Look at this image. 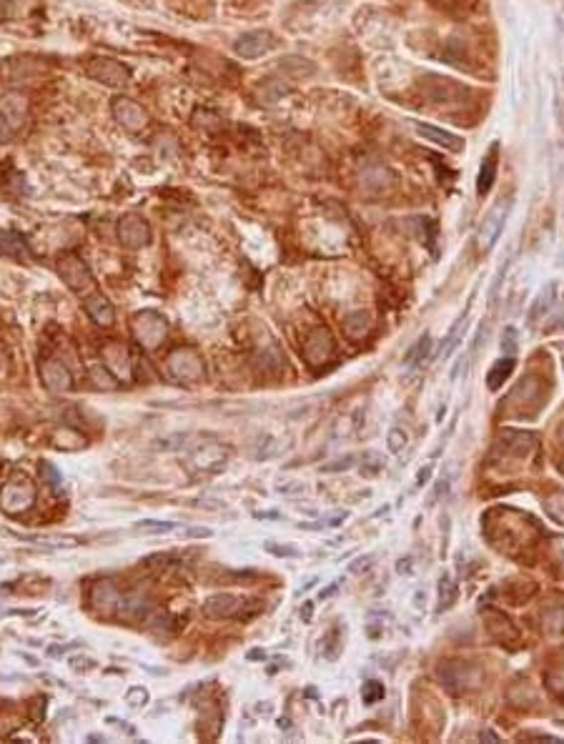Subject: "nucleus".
Here are the masks:
<instances>
[{"mask_svg": "<svg viewBox=\"0 0 564 744\" xmlns=\"http://www.w3.org/2000/svg\"><path fill=\"white\" fill-rule=\"evenodd\" d=\"M419 90L434 106H464L474 95L471 86H464L454 78H444L437 73H426L419 81Z\"/></svg>", "mask_w": 564, "mask_h": 744, "instance_id": "f257e3e1", "label": "nucleus"}, {"mask_svg": "<svg viewBox=\"0 0 564 744\" xmlns=\"http://www.w3.org/2000/svg\"><path fill=\"white\" fill-rule=\"evenodd\" d=\"M36 494L38 489L36 484H33V479L28 474H23V471H18L0 489V509L5 511L8 517H21L23 511H28L36 504Z\"/></svg>", "mask_w": 564, "mask_h": 744, "instance_id": "f03ea898", "label": "nucleus"}, {"mask_svg": "<svg viewBox=\"0 0 564 744\" xmlns=\"http://www.w3.org/2000/svg\"><path fill=\"white\" fill-rule=\"evenodd\" d=\"M228 456H231V449L223 444L196 446V449L188 454V459H186V469H188V474L196 476V479H201V476H204V479L206 476H216L226 469Z\"/></svg>", "mask_w": 564, "mask_h": 744, "instance_id": "7ed1b4c3", "label": "nucleus"}, {"mask_svg": "<svg viewBox=\"0 0 564 744\" xmlns=\"http://www.w3.org/2000/svg\"><path fill=\"white\" fill-rule=\"evenodd\" d=\"M166 369L176 381H188V384H196L206 376V364L201 354L191 346H178L169 354L166 358Z\"/></svg>", "mask_w": 564, "mask_h": 744, "instance_id": "20e7f679", "label": "nucleus"}, {"mask_svg": "<svg viewBox=\"0 0 564 744\" xmlns=\"http://www.w3.org/2000/svg\"><path fill=\"white\" fill-rule=\"evenodd\" d=\"M86 75L106 88H123L131 81V68L108 55H93L86 63Z\"/></svg>", "mask_w": 564, "mask_h": 744, "instance_id": "39448f33", "label": "nucleus"}, {"mask_svg": "<svg viewBox=\"0 0 564 744\" xmlns=\"http://www.w3.org/2000/svg\"><path fill=\"white\" fill-rule=\"evenodd\" d=\"M166 334H169V323L158 311H140L133 319V336L146 351L158 349Z\"/></svg>", "mask_w": 564, "mask_h": 744, "instance_id": "423d86ee", "label": "nucleus"}, {"mask_svg": "<svg viewBox=\"0 0 564 744\" xmlns=\"http://www.w3.org/2000/svg\"><path fill=\"white\" fill-rule=\"evenodd\" d=\"M58 273L66 281V286L75 293H88L93 288V273H90L88 263L83 261L78 253H63L58 258Z\"/></svg>", "mask_w": 564, "mask_h": 744, "instance_id": "0eeeda50", "label": "nucleus"}, {"mask_svg": "<svg viewBox=\"0 0 564 744\" xmlns=\"http://www.w3.org/2000/svg\"><path fill=\"white\" fill-rule=\"evenodd\" d=\"M509 208H512V201H509V198H502V201H497V203L487 211L482 226H479V234H476V241H479V248H482V251H491L494 243L499 241V236H502V231H504V226H506Z\"/></svg>", "mask_w": 564, "mask_h": 744, "instance_id": "6e6552de", "label": "nucleus"}, {"mask_svg": "<svg viewBox=\"0 0 564 744\" xmlns=\"http://www.w3.org/2000/svg\"><path fill=\"white\" fill-rule=\"evenodd\" d=\"M336 354V341L326 326H316L311 334L306 336V343H304V358H306L308 366H323L329 364L331 358Z\"/></svg>", "mask_w": 564, "mask_h": 744, "instance_id": "1a4fd4ad", "label": "nucleus"}, {"mask_svg": "<svg viewBox=\"0 0 564 744\" xmlns=\"http://www.w3.org/2000/svg\"><path fill=\"white\" fill-rule=\"evenodd\" d=\"M276 45H279V40H276V36H273L271 30L258 28V30H249V33H243V36L236 38L234 53L238 58L251 60V58H261L266 53H271Z\"/></svg>", "mask_w": 564, "mask_h": 744, "instance_id": "9d476101", "label": "nucleus"}, {"mask_svg": "<svg viewBox=\"0 0 564 744\" xmlns=\"http://www.w3.org/2000/svg\"><path fill=\"white\" fill-rule=\"evenodd\" d=\"M151 226L148 221L138 213H125L123 219L118 221V241L123 243L125 248L131 251H138V248L148 246L151 243Z\"/></svg>", "mask_w": 564, "mask_h": 744, "instance_id": "9b49d317", "label": "nucleus"}, {"mask_svg": "<svg viewBox=\"0 0 564 744\" xmlns=\"http://www.w3.org/2000/svg\"><path fill=\"white\" fill-rule=\"evenodd\" d=\"M110 113H113V118L123 125L125 131H131V133L143 131L148 125V113L140 108L133 98H125V95L113 98V103H110Z\"/></svg>", "mask_w": 564, "mask_h": 744, "instance_id": "f8f14e48", "label": "nucleus"}, {"mask_svg": "<svg viewBox=\"0 0 564 744\" xmlns=\"http://www.w3.org/2000/svg\"><path fill=\"white\" fill-rule=\"evenodd\" d=\"M118 599H121V591H118L116 584L108 582V579H103V582H95L93 586H90V591H88L90 606H93V609H95L98 614H103V617H110V614H116Z\"/></svg>", "mask_w": 564, "mask_h": 744, "instance_id": "ddd939ff", "label": "nucleus"}, {"mask_svg": "<svg viewBox=\"0 0 564 744\" xmlns=\"http://www.w3.org/2000/svg\"><path fill=\"white\" fill-rule=\"evenodd\" d=\"M151 612H154V604H151L146 594H140V591H125V594H121V599H118L116 614L118 617H123V619L146 621L148 617H151Z\"/></svg>", "mask_w": 564, "mask_h": 744, "instance_id": "4468645a", "label": "nucleus"}, {"mask_svg": "<svg viewBox=\"0 0 564 744\" xmlns=\"http://www.w3.org/2000/svg\"><path fill=\"white\" fill-rule=\"evenodd\" d=\"M40 376H43L45 388H51L53 394H63L73 388V376L68 371L66 364H60L58 358H45L40 364Z\"/></svg>", "mask_w": 564, "mask_h": 744, "instance_id": "2eb2a0df", "label": "nucleus"}, {"mask_svg": "<svg viewBox=\"0 0 564 744\" xmlns=\"http://www.w3.org/2000/svg\"><path fill=\"white\" fill-rule=\"evenodd\" d=\"M241 606H243V602L238 597L221 591V594H213V597L206 599L204 614L206 617H211V619H231V617L238 614Z\"/></svg>", "mask_w": 564, "mask_h": 744, "instance_id": "dca6fc26", "label": "nucleus"}, {"mask_svg": "<svg viewBox=\"0 0 564 744\" xmlns=\"http://www.w3.org/2000/svg\"><path fill=\"white\" fill-rule=\"evenodd\" d=\"M83 308H86V314H88L90 319L98 323V326H103V329L113 326V321H116V308H113V303H110V301L98 291L86 293V299H83Z\"/></svg>", "mask_w": 564, "mask_h": 744, "instance_id": "f3484780", "label": "nucleus"}, {"mask_svg": "<svg viewBox=\"0 0 564 744\" xmlns=\"http://www.w3.org/2000/svg\"><path fill=\"white\" fill-rule=\"evenodd\" d=\"M497 168H499V143H491V148L482 158L479 175H476V196L479 198H484L491 190V186L497 181Z\"/></svg>", "mask_w": 564, "mask_h": 744, "instance_id": "a211bd4d", "label": "nucleus"}, {"mask_svg": "<svg viewBox=\"0 0 564 744\" xmlns=\"http://www.w3.org/2000/svg\"><path fill=\"white\" fill-rule=\"evenodd\" d=\"M414 131H417L424 140H432V143L447 148L452 153H462L464 151V140L459 138V136H454V133L444 131V128H437V125H429V123H419L417 121V123H414Z\"/></svg>", "mask_w": 564, "mask_h": 744, "instance_id": "6ab92c4d", "label": "nucleus"}, {"mask_svg": "<svg viewBox=\"0 0 564 744\" xmlns=\"http://www.w3.org/2000/svg\"><path fill=\"white\" fill-rule=\"evenodd\" d=\"M0 253L8 256V258L28 261V258H30L28 241L23 238V234H18V231H13V228H5V231H0Z\"/></svg>", "mask_w": 564, "mask_h": 744, "instance_id": "aec40b11", "label": "nucleus"}, {"mask_svg": "<svg viewBox=\"0 0 564 744\" xmlns=\"http://www.w3.org/2000/svg\"><path fill=\"white\" fill-rule=\"evenodd\" d=\"M469 308H471V301L467 303L464 314L454 321V326L449 329V334L444 336V343H441V349H439V356H441V358H449V356H452V354H454L456 349H459V343L464 341V331H467V319H469Z\"/></svg>", "mask_w": 564, "mask_h": 744, "instance_id": "412c9836", "label": "nucleus"}, {"mask_svg": "<svg viewBox=\"0 0 564 744\" xmlns=\"http://www.w3.org/2000/svg\"><path fill=\"white\" fill-rule=\"evenodd\" d=\"M371 326H374V321H371V316L367 311H354V314H349L344 319V334L352 341H361L364 336H369Z\"/></svg>", "mask_w": 564, "mask_h": 744, "instance_id": "4be33fe9", "label": "nucleus"}, {"mask_svg": "<svg viewBox=\"0 0 564 744\" xmlns=\"http://www.w3.org/2000/svg\"><path fill=\"white\" fill-rule=\"evenodd\" d=\"M554 299H557V284L552 281V284H547L539 291V296H537L532 308H529V323H537L544 314H550V308L554 306Z\"/></svg>", "mask_w": 564, "mask_h": 744, "instance_id": "5701e85b", "label": "nucleus"}, {"mask_svg": "<svg viewBox=\"0 0 564 744\" xmlns=\"http://www.w3.org/2000/svg\"><path fill=\"white\" fill-rule=\"evenodd\" d=\"M514 366H517L514 356L499 358L497 364H494V366L489 369V373H487V386H489L491 391H499V388H502V384H504V381L509 379V376H512Z\"/></svg>", "mask_w": 564, "mask_h": 744, "instance_id": "b1692460", "label": "nucleus"}, {"mask_svg": "<svg viewBox=\"0 0 564 744\" xmlns=\"http://www.w3.org/2000/svg\"><path fill=\"white\" fill-rule=\"evenodd\" d=\"M432 349H434L432 334H424L417 343H414V346H411L409 351H406V356H404V364L409 366V369H414V366H419V364H424L426 358L432 356Z\"/></svg>", "mask_w": 564, "mask_h": 744, "instance_id": "393cba45", "label": "nucleus"}, {"mask_svg": "<svg viewBox=\"0 0 564 744\" xmlns=\"http://www.w3.org/2000/svg\"><path fill=\"white\" fill-rule=\"evenodd\" d=\"M281 71L293 78H304V75H311L316 71L314 63H308L306 58H299V55H289V58L281 60Z\"/></svg>", "mask_w": 564, "mask_h": 744, "instance_id": "a878e982", "label": "nucleus"}, {"mask_svg": "<svg viewBox=\"0 0 564 744\" xmlns=\"http://www.w3.org/2000/svg\"><path fill=\"white\" fill-rule=\"evenodd\" d=\"M38 471H40V479H43L45 486H48L53 494H60V491H63V474L56 469V464H51V461H40V464H38Z\"/></svg>", "mask_w": 564, "mask_h": 744, "instance_id": "bb28decb", "label": "nucleus"}, {"mask_svg": "<svg viewBox=\"0 0 564 744\" xmlns=\"http://www.w3.org/2000/svg\"><path fill=\"white\" fill-rule=\"evenodd\" d=\"M454 599H456V584L452 582V577H449V574H441V579H439V612L449 609V606L454 604Z\"/></svg>", "mask_w": 564, "mask_h": 744, "instance_id": "cd10ccee", "label": "nucleus"}, {"mask_svg": "<svg viewBox=\"0 0 564 744\" xmlns=\"http://www.w3.org/2000/svg\"><path fill=\"white\" fill-rule=\"evenodd\" d=\"M387 697V689H384V684L381 682H376V679H369V682H364V686H361V699H364V704H376V702H381Z\"/></svg>", "mask_w": 564, "mask_h": 744, "instance_id": "c85d7f7f", "label": "nucleus"}, {"mask_svg": "<svg viewBox=\"0 0 564 744\" xmlns=\"http://www.w3.org/2000/svg\"><path fill=\"white\" fill-rule=\"evenodd\" d=\"M173 529H176V521H158V519H146V521L136 524V532L143 534H169Z\"/></svg>", "mask_w": 564, "mask_h": 744, "instance_id": "c756f323", "label": "nucleus"}, {"mask_svg": "<svg viewBox=\"0 0 564 744\" xmlns=\"http://www.w3.org/2000/svg\"><path fill=\"white\" fill-rule=\"evenodd\" d=\"M544 514L557 521V524H564V494H552L547 501H544Z\"/></svg>", "mask_w": 564, "mask_h": 744, "instance_id": "7c9ffc66", "label": "nucleus"}, {"mask_svg": "<svg viewBox=\"0 0 564 744\" xmlns=\"http://www.w3.org/2000/svg\"><path fill=\"white\" fill-rule=\"evenodd\" d=\"M148 699H151V694H148L146 686H131L128 692H125V702L131 704L133 709H138V707H146Z\"/></svg>", "mask_w": 564, "mask_h": 744, "instance_id": "2f4dec72", "label": "nucleus"}, {"mask_svg": "<svg viewBox=\"0 0 564 744\" xmlns=\"http://www.w3.org/2000/svg\"><path fill=\"white\" fill-rule=\"evenodd\" d=\"M387 446H389V451H391V454H402L404 446H406V431H404V429H391V431H389Z\"/></svg>", "mask_w": 564, "mask_h": 744, "instance_id": "473e14b6", "label": "nucleus"}, {"mask_svg": "<svg viewBox=\"0 0 564 744\" xmlns=\"http://www.w3.org/2000/svg\"><path fill=\"white\" fill-rule=\"evenodd\" d=\"M339 627L336 629H331L329 634H326V647H323V657L326 659H336L339 657V649H341V642H339Z\"/></svg>", "mask_w": 564, "mask_h": 744, "instance_id": "72a5a7b5", "label": "nucleus"}, {"mask_svg": "<svg viewBox=\"0 0 564 744\" xmlns=\"http://www.w3.org/2000/svg\"><path fill=\"white\" fill-rule=\"evenodd\" d=\"M273 454H276V441H273L271 436H266V438H261V444L256 446V451H254V459H256V461H266V459H271Z\"/></svg>", "mask_w": 564, "mask_h": 744, "instance_id": "f704fd0d", "label": "nucleus"}, {"mask_svg": "<svg viewBox=\"0 0 564 744\" xmlns=\"http://www.w3.org/2000/svg\"><path fill=\"white\" fill-rule=\"evenodd\" d=\"M514 349H517V331L512 326L504 329V341H502V351H506V356H512Z\"/></svg>", "mask_w": 564, "mask_h": 744, "instance_id": "c9c22d12", "label": "nucleus"}, {"mask_svg": "<svg viewBox=\"0 0 564 744\" xmlns=\"http://www.w3.org/2000/svg\"><path fill=\"white\" fill-rule=\"evenodd\" d=\"M213 536V529H208V526H191V529H186V539H211Z\"/></svg>", "mask_w": 564, "mask_h": 744, "instance_id": "e433bc0d", "label": "nucleus"}, {"mask_svg": "<svg viewBox=\"0 0 564 744\" xmlns=\"http://www.w3.org/2000/svg\"><path fill=\"white\" fill-rule=\"evenodd\" d=\"M10 138H13V125H10L5 113L0 110V143H8Z\"/></svg>", "mask_w": 564, "mask_h": 744, "instance_id": "4c0bfd02", "label": "nucleus"}, {"mask_svg": "<svg viewBox=\"0 0 564 744\" xmlns=\"http://www.w3.org/2000/svg\"><path fill=\"white\" fill-rule=\"evenodd\" d=\"M266 551H271L273 556H296L299 554L293 547H279V544H273V541H266Z\"/></svg>", "mask_w": 564, "mask_h": 744, "instance_id": "58836bf2", "label": "nucleus"}, {"mask_svg": "<svg viewBox=\"0 0 564 744\" xmlns=\"http://www.w3.org/2000/svg\"><path fill=\"white\" fill-rule=\"evenodd\" d=\"M354 467V456H346V459H339L336 464H326V467H321V471H341V469H352Z\"/></svg>", "mask_w": 564, "mask_h": 744, "instance_id": "ea45409f", "label": "nucleus"}, {"mask_svg": "<svg viewBox=\"0 0 564 744\" xmlns=\"http://www.w3.org/2000/svg\"><path fill=\"white\" fill-rule=\"evenodd\" d=\"M349 517V511H336V514H331L326 521H323V526H331V529H336V526H341V521Z\"/></svg>", "mask_w": 564, "mask_h": 744, "instance_id": "a19ab883", "label": "nucleus"}, {"mask_svg": "<svg viewBox=\"0 0 564 744\" xmlns=\"http://www.w3.org/2000/svg\"><path fill=\"white\" fill-rule=\"evenodd\" d=\"M432 471H434L432 464H429V467L421 469V471H419V474H417V486H424V484L429 482V479H432Z\"/></svg>", "mask_w": 564, "mask_h": 744, "instance_id": "79ce46f5", "label": "nucleus"}, {"mask_svg": "<svg viewBox=\"0 0 564 744\" xmlns=\"http://www.w3.org/2000/svg\"><path fill=\"white\" fill-rule=\"evenodd\" d=\"M369 567H371V556H364V559H359L356 564H352V567H349V571L359 574L361 569H369Z\"/></svg>", "mask_w": 564, "mask_h": 744, "instance_id": "37998d69", "label": "nucleus"}, {"mask_svg": "<svg viewBox=\"0 0 564 744\" xmlns=\"http://www.w3.org/2000/svg\"><path fill=\"white\" fill-rule=\"evenodd\" d=\"M311 617H314V602H304V606H301V619L308 624Z\"/></svg>", "mask_w": 564, "mask_h": 744, "instance_id": "c03bdc74", "label": "nucleus"}, {"mask_svg": "<svg viewBox=\"0 0 564 744\" xmlns=\"http://www.w3.org/2000/svg\"><path fill=\"white\" fill-rule=\"evenodd\" d=\"M336 591H339V582H334V584H331V586H329V589H321V594H319V602H323V599H329L331 594H336Z\"/></svg>", "mask_w": 564, "mask_h": 744, "instance_id": "a18cd8bd", "label": "nucleus"}, {"mask_svg": "<svg viewBox=\"0 0 564 744\" xmlns=\"http://www.w3.org/2000/svg\"><path fill=\"white\" fill-rule=\"evenodd\" d=\"M246 659H249V662H258V659H266V649H251L249 654H246Z\"/></svg>", "mask_w": 564, "mask_h": 744, "instance_id": "49530a36", "label": "nucleus"}, {"mask_svg": "<svg viewBox=\"0 0 564 744\" xmlns=\"http://www.w3.org/2000/svg\"><path fill=\"white\" fill-rule=\"evenodd\" d=\"M254 517H256V519H279L281 514H279V511H256Z\"/></svg>", "mask_w": 564, "mask_h": 744, "instance_id": "de8ad7c7", "label": "nucleus"}, {"mask_svg": "<svg viewBox=\"0 0 564 744\" xmlns=\"http://www.w3.org/2000/svg\"><path fill=\"white\" fill-rule=\"evenodd\" d=\"M482 739H491V742H499V737L494 732H482Z\"/></svg>", "mask_w": 564, "mask_h": 744, "instance_id": "09e8293b", "label": "nucleus"}, {"mask_svg": "<svg viewBox=\"0 0 564 744\" xmlns=\"http://www.w3.org/2000/svg\"><path fill=\"white\" fill-rule=\"evenodd\" d=\"M316 582H319V579H316V577H314V579H308V582H306V584H304V589H301V591H306V589H311V586H314V584H316Z\"/></svg>", "mask_w": 564, "mask_h": 744, "instance_id": "8fccbe9b", "label": "nucleus"}, {"mask_svg": "<svg viewBox=\"0 0 564 744\" xmlns=\"http://www.w3.org/2000/svg\"><path fill=\"white\" fill-rule=\"evenodd\" d=\"M279 727H281V730H289L291 724H289V719H284V717H281V719H279Z\"/></svg>", "mask_w": 564, "mask_h": 744, "instance_id": "3c124183", "label": "nucleus"}, {"mask_svg": "<svg viewBox=\"0 0 564 744\" xmlns=\"http://www.w3.org/2000/svg\"><path fill=\"white\" fill-rule=\"evenodd\" d=\"M559 438H562V444H564V423L559 426Z\"/></svg>", "mask_w": 564, "mask_h": 744, "instance_id": "603ef678", "label": "nucleus"}]
</instances>
